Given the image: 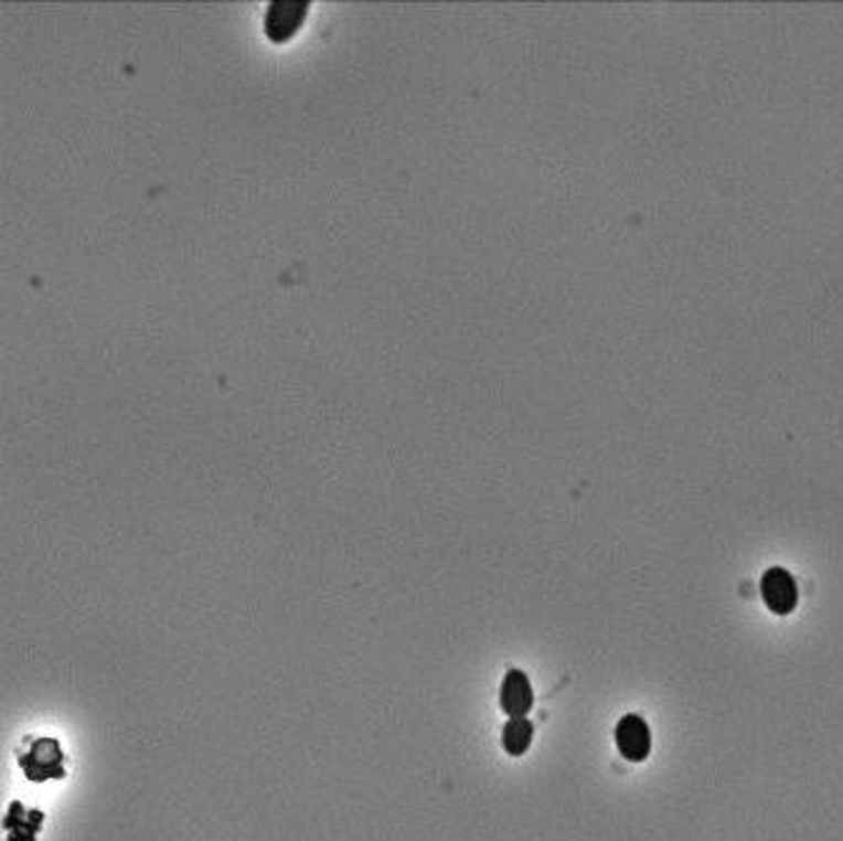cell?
<instances>
[{
    "label": "cell",
    "instance_id": "cell-5",
    "mask_svg": "<svg viewBox=\"0 0 843 841\" xmlns=\"http://www.w3.org/2000/svg\"><path fill=\"white\" fill-rule=\"evenodd\" d=\"M534 738V726L526 718H511L504 726V748L509 756H522Z\"/></svg>",
    "mask_w": 843,
    "mask_h": 841
},
{
    "label": "cell",
    "instance_id": "cell-2",
    "mask_svg": "<svg viewBox=\"0 0 843 841\" xmlns=\"http://www.w3.org/2000/svg\"><path fill=\"white\" fill-rule=\"evenodd\" d=\"M615 738H617V748H620V754L627 760H634L637 764V760H644L650 756V748H652L650 728L640 715L634 713L625 715V718L617 723Z\"/></svg>",
    "mask_w": 843,
    "mask_h": 841
},
{
    "label": "cell",
    "instance_id": "cell-1",
    "mask_svg": "<svg viewBox=\"0 0 843 841\" xmlns=\"http://www.w3.org/2000/svg\"><path fill=\"white\" fill-rule=\"evenodd\" d=\"M760 595H764V603L770 607V613L776 615H791L798 605L796 579L780 567L766 572L764 579H760Z\"/></svg>",
    "mask_w": 843,
    "mask_h": 841
},
{
    "label": "cell",
    "instance_id": "cell-4",
    "mask_svg": "<svg viewBox=\"0 0 843 841\" xmlns=\"http://www.w3.org/2000/svg\"><path fill=\"white\" fill-rule=\"evenodd\" d=\"M305 11L308 6L305 3H277L273 6L270 18H267V31H270L273 39H287L298 31V25L302 23Z\"/></svg>",
    "mask_w": 843,
    "mask_h": 841
},
{
    "label": "cell",
    "instance_id": "cell-3",
    "mask_svg": "<svg viewBox=\"0 0 843 841\" xmlns=\"http://www.w3.org/2000/svg\"><path fill=\"white\" fill-rule=\"evenodd\" d=\"M532 705L534 693L532 685H529V678L522 670H509L504 685H501V711H504L509 718H526Z\"/></svg>",
    "mask_w": 843,
    "mask_h": 841
}]
</instances>
